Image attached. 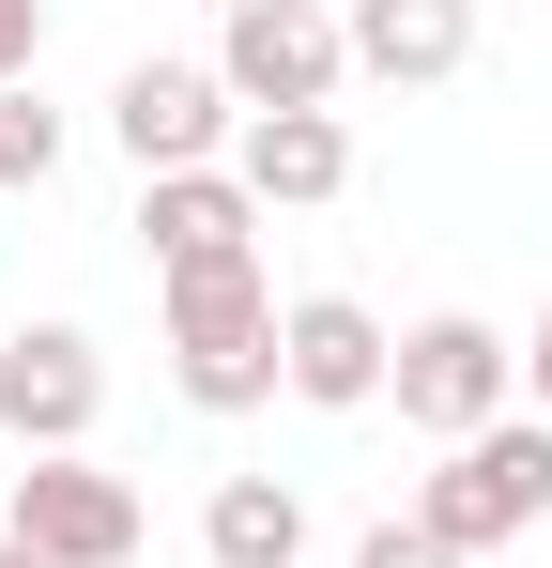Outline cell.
I'll return each mask as SVG.
<instances>
[{"label":"cell","instance_id":"obj_1","mask_svg":"<svg viewBox=\"0 0 552 568\" xmlns=\"http://www.w3.org/2000/svg\"><path fill=\"white\" fill-rule=\"evenodd\" d=\"M415 538H446L460 568L507 554V538H538L552 523V415H491V430H460L446 462L415 476V507H399Z\"/></svg>","mask_w":552,"mask_h":568},{"label":"cell","instance_id":"obj_2","mask_svg":"<svg viewBox=\"0 0 552 568\" xmlns=\"http://www.w3.org/2000/svg\"><path fill=\"white\" fill-rule=\"evenodd\" d=\"M170 292V399L184 415H262L276 399V277L262 262H200Z\"/></svg>","mask_w":552,"mask_h":568},{"label":"cell","instance_id":"obj_3","mask_svg":"<svg viewBox=\"0 0 552 568\" xmlns=\"http://www.w3.org/2000/svg\"><path fill=\"white\" fill-rule=\"evenodd\" d=\"M384 399H399V430H491V415H522V338L507 323H476V307H430V323H399V354H384Z\"/></svg>","mask_w":552,"mask_h":568},{"label":"cell","instance_id":"obj_4","mask_svg":"<svg viewBox=\"0 0 552 568\" xmlns=\"http://www.w3.org/2000/svg\"><path fill=\"white\" fill-rule=\"evenodd\" d=\"M215 78H231L246 123H262V108H338L354 31H338V0H231V16H215Z\"/></svg>","mask_w":552,"mask_h":568},{"label":"cell","instance_id":"obj_5","mask_svg":"<svg viewBox=\"0 0 552 568\" xmlns=\"http://www.w3.org/2000/svg\"><path fill=\"white\" fill-rule=\"evenodd\" d=\"M0 538L31 568H139V476H108L92 446L16 476V507H0Z\"/></svg>","mask_w":552,"mask_h":568},{"label":"cell","instance_id":"obj_6","mask_svg":"<svg viewBox=\"0 0 552 568\" xmlns=\"http://www.w3.org/2000/svg\"><path fill=\"white\" fill-rule=\"evenodd\" d=\"M231 78L215 62H123L108 78V139H123V170L154 185V170H231Z\"/></svg>","mask_w":552,"mask_h":568},{"label":"cell","instance_id":"obj_7","mask_svg":"<svg viewBox=\"0 0 552 568\" xmlns=\"http://www.w3.org/2000/svg\"><path fill=\"white\" fill-rule=\"evenodd\" d=\"M92 415H108V354H92V323H16V338H0V430H16V462L92 446Z\"/></svg>","mask_w":552,"mask_h":568},{"label":"cell","instance_id":"obj_8","mask_svg":"<svg viewBox=\"0 0 552 568\" xmlns=\"http://www.w3.org/2000/svg\"><path fill=\"white\" fill-rule=\"evenodd\" d=\"M384 354H399V323L354 307V292H292L276 307V399H307V415H368Z\"/></svg>","mask_w":552,"mask_h":568},{"label":"cell","instance_id":"obj_9","mask_svg":"<svg viewBox=\"0 0 552 568\" xmlns=\"http://www.w3.org/2000/svg\"><path fill=\"white\" fill-rule=\"evenodd\" d=\"M231 185L262 200V215H323V200L354 185V123H338V108H262V123H231Z\"/></svg>","mask_w":552,"mask_h":568},{"label":"cell","instance_id":"obj_10","mask_svg":"<svg viewBox=\"0 0 552 568\" xmlns=\"http://www.w3.org/2000/svg\"><path fill=\"white\" fill-rule=\"evenodd\" d=\"M139 246H154V277L262 262V200L231 185V170H154V185H139Z\"/></svg>","mask_w":552,"mask_h":568},{"label":"cell","instance_id":"obj_11","mask_svg":"<svg viewBox=\"0 0 552 568\" xmlns=\"http://www.w3.org/2000/svg\"><path fill=\"white\" fill-rule=\"evenodd\" d=\"M338 31H354V78H384V93H446L476 62V0H354Z\"/></svg>","mask_w":552,"mask_h":568},{"label":"cell","instance_id":"obj_12","mask_svg":"<svg viewBox=\"0 0 552 568\" xmlns=\"http://www.w3.org/2000/svg\"><path fill=\"white\" fill-rule=\"evenodd\" d=\"M200 554L215 568H307V491H292V476H215Z\"/></svg>","mask_w":552,"mask_h":568},{"label":"cell","instance_id":"obj_13","mask_svg":"<svg viewBox=\"0 0 552 568\" xmlns=\"http://www.w3.org/2000/svg\"><path fill=\"white\" fill-rule=\"evenodd\" d=\"M0 185H16V200H47V185H62V108L31 93V78L0 93Z\"/></svg>","mask_w":552,"mask_h":568},{"label":"cell","instance_id":"obj_14","mask_svg":"<svg viewBox=\"0 0 552 568\" xmlns=\"http://www.w3.org/2000/svg\"><path fill=\"white\" fill-rule=\"evenodd\" d=\"M354 568H460V554H446V538H415V523H368Z\"/></svg>","mask_w":552,"mask_h":568},{"label":"cell","instance_id":"obj_15","mask_svg":"<svg viewBox=\"0 0 552 568\" xmlns=\"http://www.w3.org/2000/svg\"><path fill=\"white\" fill-rule=\"evenodd\" d=\"M31 62H47V0H0V93H16Z\"/></svg>","mask_w":552,"mask_h":568},{"label":"cell","instance_id":"obj_16","mask_svg":"<svg viewBox=\"0 0 552 568\" xmlns=\"http://www.w3.org/2000/svg\"><path fill=\"white\" fill-rule=\"evenodd\" d=\"M522 415H552V307L522 323Z\"/></svg>","mask_w":552,"mask_h":568},{"label":"cell","instance_id":"obj_17","mask_svg":"<svg viewBox=\"0 0 552 568\" xmlns=\"http://www.w3.org/2000/svg\"><path fill=\"white\" fill-rule=\"evenodd\" d=\"M0 568H31V554H16V538H0Z\"/></svg>","mask_w":552,"mask_h":568},{"label":"cell","instance_id":"obj_18","mask_svg":"<svg viewBox=\"0 0 552 568\" xmlns=\"http://www.w3.org/2000/svg\"><path fill=\"white\" fill-rule=\"evenodd\" d=\"M200 16H231V0H200Z\"/></svg>","mask_w":552,"mask_h":568},{"label":"cell","instance_id":"obj_19","mask_svg":"<svg viewBox=\"0 0 552 568\" xmlns=\"http://www.w3.org/2000/svg\"><path fill=\"white\" fill-rule=\"evenodd\" d=\"M0 338H16V307H0Z\"/></svg>","mask_w":552,"mask_h":568},{"label":"cell","instance_id":"obj_20","mask_svg":"<svg viewBox=\"0 0 552 568\" xmlns=\"http://www.w3.org/2000/svg\"><path fill=\"white\" fill-rule=\"evenodd\" d=\"M338 16H354V0H338Z\"/></svg>","mask_w":552,"mask_h":568}]
</instances>
